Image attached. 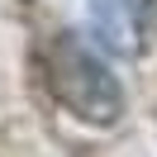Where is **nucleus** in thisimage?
I'll return each mask as SVG.
<instances>
[{"label": "nucleus", "mask_w": 157, "mask_h": 157, "mask_svg": "<svg viewBox=\"0 0 157 157\" xmlns=\"http://www.w3.org/2000/svg\"><path fill=\"white\" fill-rule=\"evenodd\" d=\"M43 76H48L52 100L67 114H76L81 124H114L124 114V86H119V76L71 29L48 38V48H43Z\"/></svg>", "instance_id": "nucleus-1"}, {"label": "nucleus", "mask_w": 157, "mask_h": 157, "mask_svg": "<svg viewBox=\"0 0 157 157\" xmlns=\"http://www.w3.org/2000/svg\"><path fill=\"white\" fill-rule=\"evenodd\" d=\"M147 14H152V0H90V33L105 52L133 57L143 48Z\"/></svg>", "instance_id": "nucleus-2"}]
</instances>
